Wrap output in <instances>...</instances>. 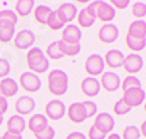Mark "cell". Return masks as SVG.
Returning a JSON list of instances; mask_svg holds the SVG:
<instances>
[{
	"label": "cell",
	"instance_id": "6da1fadb",
	"mask_svg": "<svg viewBox=\"0 0 146 139\" xmlns=\"http://www.w3.org/2000/svg\"><path fill=\"white\" fill-rule=\"evenodd\" d=\"M47 85H48V91H50L53 95H56V97L64 95L67 92V88H69L67 73L62 69L51 70L47 76Z\"/></svg>",
	"mask_w": 146,
	"mask_h": 139
},
{
	"label": "cell",
	"instance_id": "7a4b0ae2",
	"mask_svg": "<svg viewBox=\"0 0 146 139\" xmlns=\"http://www.w3.org/2000/svg\"><path fill=\"white\" fill-rule=\"evenodd\" d=\"M27 65L29 67V72L40 75V73H45L48 70L50 61H48L45 53L40 47H32L27 53Z\"/></svg>",
	"mask_w": 146,
	"mask_h": 139
},
{
	"label": "cell",
	"instance_id": "3957f363",
	"mask_svg": "<svg viewBox=\"0 0 146 139\" xmlns=\"http://www.w3.org/2000/svg\"><path fill=\"white\" fill-rule=\"evenodd\" d=\"M19 85L28 92H38L41 90V79L38 75H35L32 72H23L19 76Z\"/></svg>",
	"mask_w": 146,
	"mask_h": 139
},
{
	"label": "cell",
	"instance_id": "277c9868",
	"mask_svg": "<svg viewBox=\"0 0 146 139\" xmlns=\"http://www.w3.org/2000/svg\"><path fill=\"white\" fill-rule=\"evenodd\" d=\"M104 67H105V63H104L102 56H100V54H91L85 60V70L92 78L98 76V75H102Z\"/></svg>",
	"mask_w": 146,
	"mask_h": 139
},
{
	"label": "cell",
	"instance_id": "5b68a950",
	"mask_svg": "<svg viewBox=\"0 0 146 139\" xmlns=\"http://www.w3.org/2000/svg\"><path fill=\"white\" fill-rule=\"evenodd\" d=\"M121 100H123L130 108L139 107L142 103H145V100H146V91H143L142 88H131V90L123 91Z\"/></svg>",
	"mask_w": 146,
	"mask_h": 139
},
{
	"label": "cell",
	"instance_id": "8992f818",
	"mask_svg": "<svg viewBox=\"0 0 146 139\" xmlns=\"http://www.w3.org/2000/svg\"><path fill=\"white\" fill-rule=\"evenodd\" d=\"M35 43V34L29 29H21L13 37V45L18 50H29Z\"/></svg>",
	"mask_w": 146,
	"mask_h": 139
},
{
	"label": "cell",
	"instance_id": "52a82bcc",
	"mask_svg": "<svg viewBox=\"0 0 146 139\" xmlns=\"http://www.w3.org/2000/svg\"><path fill=\"white\" fill-rule=\"evenodd\" d=\"M114 117L108 113H100V114L95 116V120H94V128H96L101 133L107 135V133H113V129H114Z\"/></svg>",
	"mask_w": 146,
	"mask_h": 139
},
{
	"label": "cell",
	"instance_id": "ba28073f",
	"mask_svg": "<svg viewBox=\"0 0 146 139\" xmlns=\"http://www.w3.org/2000/svg\"><path fill=\"white\" fill-rule=\"evenodd\" d=\"M66 114V106L60 100H51L45 106V117L50 120H60Z\"/></svg>",
	"mask_w": 146,
	"mask_h": 139
},
{
	"label": "cell",
	"instance_id": "9c48e42d",
	"mask_svg": "<svg viewBox=\"0 0 146 139\" xmlns=\"http://www.w3.org/2000/svg\"><path fill=\"white\" fill-rule=\"evenodd\" d=\"M115 18V9L110 5V2H101L96 3V19H100L104 23H111Z\"/></svg>",
	"mask_w": 146,
	"mask_h": 139
},
{
	"label": "cell",
	"instance_id": "30bf717a",
	"mask_svg": "<svg viewBox=\"0 0 146 139\" xmlns=\"http://www.w3.org/2000/svg\"><path fill=\"white\" fill-rule=\"evenodd\" d=\"M100 85L104 88L105 91L108 92H114L117 91L120 85H121V78L115 72H104L101 75V81H100Z\"/></svg>",
	"mask_w": 146,
	"mask_h": 139
},
{
	"label": "cell",
	"instance_id": "8fae6325",
	"mask_svg": "<svg viewBox=\"0 0 146 139\" xmlns=\"http://www.w3.org/2000/svg\"><path fill=\"white\" fill-rule=\"evenodd\" d=\"M98 38L104 44H113L118 38V28L114 23H104L98 31Z\"/></svg>",
	"mask_w": 146,
	"mask_h": 139
},
{
	"label": "cell",
	"instance_id": "7c38bea8",
	"mask_svg": "<svg viewBox=\"0 0 146 139\" xmlns=\"http://www.w3.org/2000/svg\"><path fill=\"white\" fill-rule=\"evenodd\" d=\"M82 38V31L78 25L67 23L62 32V41L67 44H79Z\"/></svg>",
	"mask_w": 146,
	"mask_h": 139
},
{
	"label": "cell",
	"instance_id": "4fadbf2b",
	"mask_svg": "<svg viewBox=\"0 0 146 139\" xmlns=\"http://www.w3.org/2000/svg\"><path fill=\"white\" fill-rule=\"evenodd\" d=\"M123 69L130 73L135 75L143 69V59L137 53H131L129 56H124V63H123Z\"/></svg>",
	"mask_w": 146,
	"mask_h": 139
},
{
	"label": "cell",
	"instance_id": "5bb4252c",
	"mask_svg": "<svg viewBox=\"0 0 146 139\" xmlns=\"http://www.w3.org/2000/svg\"><path fill=\"white\" fill-rule=\"evenodd\" d=\"M66 113H67L69 120L73 123H83L86 120V111H85V107L82 103H72L66 108Z\"/></svg>",
	"mask_w": 146,
	"mask_h": 139
},
{
	"label": "cell",
	"instance_id": "9a60e30c",
	"mask_svg": "<svg viewBox=\"0 0 146 139\" xmlns=\"http://www.w3.org/2000/svg\"><path fill=\"white\" fill-rule=\"evenodd\" d=\"M35 108V100L29 95H23V97H19L18 101L15 103V110L18 113V116H27V114H31Z\"/></svg>",
	"mask_w": 146,
	"mask_h": 139
},
{
	"label": "cell",
	"instance_id": "2e32d148",
	"mask_svg": "<svg viewBox=\"0 0 146 139\" xmlns=\"http://www.w3.org/2000/svg\"><path fill=\"white\" fill-rule=\"evenodd\" d=\"M102 59H104L105 65L111 69L123 67V63H124V54L120 50H108Z\"/></svg>",
	"mask_w": 146,
	"mask_h": 139
},
{
	"label": "cell",
	"instance_id": "e0dca14e",
	"mask_svg": "<svg viewBox=\"0 0 146 139\" xmlns=\"http://www.w3.org/2000/svg\"><path fill=\"white\" fill-rule=\"evenodd\" d=\"M80 90H82V92L86 95V97H96V95L100 94V90H101L100 81L92 78V76L85 78L80 82Z\"/></svg>",
	"mask_w": 146,
	"mask_h": 139
},
{
	"label": "cell",
	"instance_id": "ac0fdd59",
	"mask_svg": "<svg viewBox=\"0 0 146 139\" xmlns=\"http://www.w3.org/2000/svg\"><path fill=\"white\" fill-rule=\"evenodd\" d=\"M27 126H28V129H29L34 135H36V133L42 132L47 126H48V119H47L44 114H32V116L29 117Z\"/></svg>",
	"mask_w": 146,
	"mask_h": 139
},
{
	"label": "cell",
	"instance_id": "d6986e66",
	"mask_svg": "<svg viewBox=\"0 0 146 139\" xmlns=\"http://www.w3.org/2000/svg\"><path fill=\"white\" fill-rule=\"evenodd\" d=\"M127 35L133 37V38H146V22L139 19V21H133L129 25V29H127Z\"/></svg>",
	"mask_w": 146,
	"mask_h": 139
},
{
	"label": "cell",
	"instance_id": "ffe728a7",
	"mask_svg": "<svg viewBox=\"0 0 146 139\" xmlns=\"http://www.w3.org/2000/svg\"><path fill=\"white\" fill-rule=\"evenodd\" d=\"M60 12V15L63 16V19L66 21V23H72V21H75L78 16V9L76 6L70 3V2H64L60 5V7L57 9Z\"/></svg>",
	"mask_w": 146,
	"mask_h": 139
},
{
	"label": "cell",
	"instance_id": "44dd1931",
	"mask_svg": "<svg viewBox=\"0 0 146 139\" xmlns=\"http://www.w3.org/2000/svg\"><path fill=\"white\" fill-rule=\"evenodd\" d=\"M53 9L47 5H38L35 9H34V19L38 22L40 25H47L48 23V19H50V15H51Z\"/></svg>",
	"mask_w": 146,
	"mask_h": 139
},
{
	"label": "cell",
	"instance_id": "7402d4cb",
	"mask_svg": "<svg viewBox=\"0 0 146 139\" xmlns=\"http://www.w3.org/2000/svg\"><path fill=\"white\" fill-rule=\"evenodd\" d=\"M25 128H27V122H25V119H23L22 116L13 114V116L9 117V120H7V132L21 135Z\"/></svg>",
	"mask_w": 146,
	"mask_h": 139
},
{
	"label": "cell",
	"instance_id": "603a6c76",
	"mask_svg": "<svg viewBox=\"0 0 146 139\" xmlns=\"http://www.w3.org/2000/svg\"><path fill=\"white\" fill-rule=\"evenodd\" d=\"M0 90H2V95L5 98L7 97H13L18 92V84L15 79H10V78H5L0 81Z\"/></svg>",
	"mask_w": 146,
	"mask_h": 139
},
{
	"label": "cell",
	"instance_id": "cb8c5ba5",
	"mask_svg": "<svg viewBox=\"0 0 146 139\" xmlns=\"http://www.w3.org/2000/svg\"><path fill=\"white\" fill-rule=\"evenodd\" d=\"M34 6V0H18L15 3V13L18 16H28L32 12Z\"/></svg>",
	"mask_w": 146,
	"mask_h": 139
},
{
	"label": "cell",
	"instance_id": "d4e9b609",
	"mask_svg": "<svg viewBox=\"0 0 146 139\" xmlns=\"http://www.w3.org/2000/svg\"><path fill=\"white\" fill-rule=\"evenodd\" d=\"M47 27L53 29V31H58V29H63L66 27V21L63 19V16L60 15L58 10H53L51 15H50V19H48V23Z\"/></svg>",
	"mask_w": 146,
	"mask_h": 139
},
{
	"label": "cell",
	"instance_id": "484cf974",
	"mask_svg": "<svg viewBox=\"0 0 146 139\" xmlns=\"http://www.w3.org/2000/svg\"><path fill=\"white\" fill-rule=\"evenodd\" d=\"M18 15L12 9L0 10V25H7V27H16Z\"/></svg>",
	"mask_w": 146,
	"mask_h": 139
},
{
	"label": "cell",
	"instance_id": "4316f807",
	"mask_svg": "<svg viewBox=\"0 0 146 139\" xmlns=\"http://www.w3.org/2000/svg\"><path fill=\"white\" fill-rule=\"evenodd\" d=\"M57 44H58L60 51L63 53V56L75 57L80 53V44H67V43H63L62 40H58Z\"/></svg>",
	"mask_w": 146,
	"mask_h": 139
},
{
	"label": "cell",
	"instance_id": "83f0119b",
	"mask_svg": "<svg viewBox=\"0 0 146 139\" xmlns=\"http://www.w3.org/2000/svg\"><path fill=\"white\" fill-rule=\"evenodd\" d=\"M76 19H78V27H79V28H89V27H92L94 22L96 21V19H94V18L88 13L85 7L80 9V10H78Z\"/></svg>",
	"mask_w": 146,
	"mask_h": 139
},
{
	"label": "cell",
	"instance_id": "f1b7e54d",
	"mask_svg": "<svg viewBox=\"0 0 146 139\" xmlns=\"http://www.w3.org/2000/svg\"><path fill=\"white\" fill-rule=\"evenodd\" d=\"M126 45L131 50L133 53H137V51H142V50L146 47V38H133V37H129L126 35Z\"/></svg>",
	"mask_w": 146,
	"mask_h": 139
},
{
	"label": "cell",
	"instance_id": "f546056e",
	"mask_svg": "<svg viewBox=\"0 0 146 139\" xmlns=\"http://www.w3.org/2000/svg\"><path fill=\"white\" fill-rule=\"evenodd\" d=\"M15 27H7V25H0V43H10L15 37Z\"/></svg>",
	"mask_w": 146,
	"mask_h": 139
},
{
	"label": "cell",
	"instance_id": "4dcf8cb0",
	"mask_svg": "<svg viewBox=\"0 0 146 139\" xmlns=\"http://www.w3.org/2000/svg\"><path fill=\"white\" fill-rule=\"evenodd\" d=\"M120 86L123 91H127V90H131V88H142V84H140L139 78H136L135 75H129L126 79H123Z\"/></svg>",
	"mask_w": 146,
	"mask_h": 139
},
{
	"label": "cell",
	"instance_id": "1f68e13d",
	"mask_svg": "<svg viewBox=\"0 0 146 139\" xmlns=\"http://www.w3.org/2000/svg\"><path fill=\"white\" fill-rule=\"evenodd\" d=\"M45 56H47V59H53V60H58V59H63V57H64L63 53L60 51L57 41H53L51 44H48Z\"/></svg>",
	"mask_w": 146,
	"mask_h": 139
},
{
	"label": "cell",
	"instance_id": "d6a6232c",
	"mask_svg": "<svg viewBox=\"0 0 146 139\" xmlns=\"http://www.w3.org/2000/svg\"><path fill=\"white\" fill-rule=\"evenodd\" d=\"M131 15L137 19H143L146 16V3L145 2H135L131 5Z\"/></svg>",
	"mask_w": 146,
	"mask_h": 139
},
{
	"label": "cell",
	"instance_id": "836d02e7",
	"mask_svg": "<svg viewBox=\"0 0 146 139\" xmlns=\"http://www.w3.org/2000/svg\"><path fill=\"white\" fill-rule=\"evenodd\" d=\"M140 130L137 126H126L123 135H121V139H140Z\"/></svg>",
	"mask_w": 146,
	"mask_h": 139
},
{
	"label": "cell",
	"instance_id": "e575fe53",
	"mask_svg": "<svg viewBox=\"0 0 146 139\" xmlns=\"http://www.w3.org/2000/svg\"><path fill=\"white\" fill-rule=\"evenodd\" d=\"M82 104L85 107V111H86V119H91V117L98 114V107H96V104L94 101L86 100V101H82Z\"/></svg>",
	"mask_w": 146,
	"mask_h": 139
},
{
	"label": "cell",
	"instance_id": "d590c367",
	"mask_svg": "<svg viewBox=\"0 0 146 139\" xmlns=\"http://www.w3.org/2000/svg\"><path fill=\"white\" fill-rule=\"evenodd\" d=\"M113 110H114V114H117V116H124V114H127V113L131 110L123 100H118L117 103L114 104V107H113Z\"/></svg>",
	"mask_w": 146,
	"mask_h": 139
},
{
	"label": "cell",
	"instance_id": "8d00e7d4",
	"mask_svg": "<svg viewBox=\"0 0 146 139\" xmlns=\"http://www.w3.org/2000/svg\"><path fill=\"white\" fill-rule=\"evenodd\" d=\"M54 136H56V130H54V128L48 124L42 132H40V133H36V135H35V139H54Z\"/></svg>",
	"mask_w": 146,
	"mask_h": 139
},
{
	"label": "cell",
	"instance_id": "74e56055",
	"mask_svg": "<svg viewBox=\"0 0 146 139\" xmlns=\"http://www.w3.org/2000/svg\"><path fill=\"white\" fill-rule=\"evenodd\" d=\"M9 72H10V63L6 59H0V79L7 78Z\"/></svg>",
	"mask_w": 146,
	"mask_h": 139
},
{
	"label": "cell",
	"instance_id": "f35d334b",
	"mask_svg": "<svg viewBox=\"0 0 146 139\" xmlns=\"http://www.w3.org/2000/svg\"><path fill=\"white\" fill-rule=\"evenodd\" d=\"M88 139H105V135L101 133L96 128H94V126H91L89 130H88Z\"/></svg>",
	"mask_w": 146,
	"mask_h": 139
},
{
	"label": "cell",
	"instance_id": "ab89813d",
	"mask_svg": "<svg viewBox=\"0 0 146 139\" xmlns=\"http://www.w3.org/2000/svg\"><path fill=\"white\" fill-rule=\"evenodd\" d=\"M110 5H111L114 9H126L129 5H130V2L129 0H111V2H110Z\"/></svg>",
	"mask_w": 146,
	"mask_h": 139
},
{
	"label": "cell",
	"instance_id": "60d3db41",
	"mask_svg": "<svg viewBox=\"0 0 146 139\" xmlns=\"http://www.w3.org/2000/svg\"><path fill=\"white\" fill-rule=\"evenodd\" d=\"M96 3H98V0H96V2H91L86 7H85V9H86V12L94 19H96Z\"/></svg>",
	"mask_w": 146,
	"mask_h": 139
},
{
	"label": "cell",
	"instance_id": "b9f144b4",
	"mask_svg": "<svg viewBox=\"0 0 146 139\" xmlns=\"http://www.w3.org/2000/svg\"><path fill=\"white\" fill-rule=\"evenodd\" d=\"M7 107H9L7 100L5 97H0V114H5V113L7 111Z\"/></svg>",
	"mask_w": 146,
	"mask_h": 139
},
{
	"label": "cell",
	"instance_id": "7bdbcfd3",
	"mask_svg": "<svg viewBox=\"0 0 146 139\" xmlns=\"http://www.w3.org/2000/svg\"><path fill=\"white\" fill-rule=\"evenodd\" d=\"M2 139H22V135H19V133H12V132H5L3 133V136H2Z\"/></svg>",
	"mask_w": 146,
	"mask_h": 139
},
{
	"label": "cell",
	"instance_id": "ee69618b",
	"mask_svg": "<svg viewBox=\"0 0 146 139\" xmlns=\"http://www.w3.org/2000/svg\"><path fill=\"white\" fill-rule=\"evenodd\" d=\"M66 139H88L86 136H85L82 132H72V133H69L67 135V138Z\"/></svg>",
	"mask_w": 146,
	"mask_h": 139
},
{
	"label": "cell",
	"instance_id": "f6af8a7d",
	"mask_svg": "<svg viewBox=\"0 0 146 139\" xmlns=\"http://www.w3.org/2000/svg\"><path fill=\"white\" fill-rule=\"evenodd\" d=\"M139 130H140V135H142L143 138H146V120L140 124V129H139Z\"/></svg>",
	"mask_w": 146,
	"mask_h": 139
},
{
	"label": "cell",
	"instance_id": "bcb514c9",
	"mask_svg": "<svg viewBox=\"0 0 146 139\" xmlns=\"http://www.w3.org/2000/svg\"><path fill=\"white\" fill-rule=\"evenodd\" d=\"M107 139H121V136H120L118 133H110Z\"/></svg>",
	"mask_w": 146,
	"mask_h": 139
},
{
	"label": "cell",
	"instance_id": "7dc6e473",
	"mask_svg": "<svg viewBox=\"0 0 146 139\" xmlns=\"http://www.w3.org/2000/svg\"><path fill=\"white\" fill-rule=\"evenodd\" d=\"M2 122H3V114H0V124H2Z\"/></svg>",
	"mask_w": 146,
	"mask_h": 139
},
{
	"label": "cell",
	"instance_id": "c3c4849f",
	"mask_svg": "<svg viewBox=\"0 0 146 139\" xmlns=\"http://www.w3.org/2000/svg\"><path fill=\"white\" fill-rule=\"evenodd\" d=\"M0 97H3V95H2V90H0Z\"/></svg>",
	"mask_w": 146,
	"mask_h": 139
},
{
	"label": "cell",
	"instance_id": "681fc988",
	"mask_svg": "<svg viewBox=\"0 0 146 139\" xmlns=\"http://www.w3.org/2000/svg\"><path fill=\"white\" fill-rule=\"evenodd\" d=\"M145 111H146V103H145Z\"/></svg>",
	"mask_w": 146,
	"mask_h": 139
},
{
	"label": "cell",
	"instance_id": "f907efd6",
	"mask_svg": "<svg viewBox=\"0 0 146 139\" xmlns=\"http://www.w3.org/2000/svg\"><path fill=\"white\" fill-rule=\"evenodd\" d=\"M0 139H2V138H0Z\"/></svg>",
	"mask_w": 146,
	"mask_h": 139
}]
</instances>
